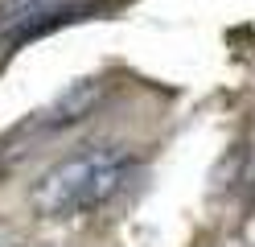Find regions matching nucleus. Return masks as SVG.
Returning a JSON list of instances; mask_svg holds the SVG:
<instances>
[{"mask_svg":"<svg viewBox=\"0 0 255 247\" xmlns=\"http://www.w3.org/2000/svg\"><path fill=\"white\" fill-rule=\"evenodd\" d=\"M103 95H107V82H103V78H78V82H70V87L37 115L33 124H37V128H50V132L70 128V124H78V120H87V115L99 107Z\"/></svg>","mask_w":255,"mask_h":247,"instance_id":"2","label":"nucleus"},{"mask_svg":"<svg viewBox=\"0 0 255 247\" xmlns=\"http://www.w3.org/2000/svg\"><path fill=\"white\" fill-rule=\"evenodd\" d=\"M45 8H50V0H0V37H8L12 29L29 25Z\"/></svg>","mask_w":255,"mask_h":247,"instance_id":"4","label":"nucleus"},{"mask_svg":"<svg viewBox=\"0 0 255 247\" xmlns=\"http://www.w3.org/2000/svg\"><path fill=\"white\" fill-rule=\"evenodd\" d=\"M128 173H132V153L128 148L91 144L41 173V181L33 186V210L45 214V219L99 210L103 202L116 198V190L124 186Z\"/></svg>","mask_w":255,"mask_h":247,"instance_id":"1","label":"nucleus"},{"mask_svg":"<svg viewBox=\"0 0 255 247\" xmlns=\"http://www.w3.org/2000/svg\"><path fill=\"white\" fill-rule=\"evenodd\" d=\"M99 8H103L99 0H87V4H66V8H45V12H37L29 25L12 29L4 41H12V45H25V41H33V37H45V33H54V29H62V25H74V21H83V16L99 12Z\"/></svg>","mask_w":255,"mask_h":247,"instance_id":"3","label":"nucleus"}]
</instances>
